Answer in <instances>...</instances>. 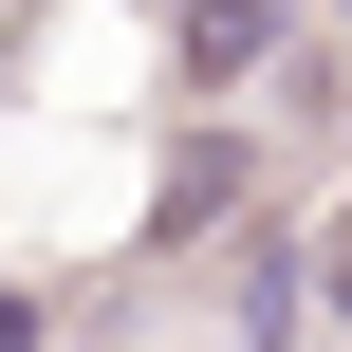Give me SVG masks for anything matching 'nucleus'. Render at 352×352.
Here are the masks:
<instances>
[{"instance_id": "1", "label": "nucleus", "mask_w": 352, "mask_h": 352, "mask_svg": "<svg viewBox=\"0 0 352 352\" xmlns=\"http://www.w3.org/2000/svg\"><path fill=\"white\" fill-rule=\"evenodd\" d=\"M241 186H260V148H241V130H186V148H167V186H148V241H223V223H241Z\"/></svg>"}, {"instance_id": "2", "label": "nucleus", "mask_w": 352, "mask_h": 352, "mask_svg": "<svg viewBox=\"0 0 352 352\" xmlns=\"http://www.w3.org/2000/svg\"><path fill=\"white\" fill-rule=\"evenodd\" d=\"M167 56H186V93H241L278 56V0H167Z\"/></svg>"}, {"instance_id": "3", "label": "nucleus", "mask_w": 352, "mask_h": 352, "mask_svg": "<svg viewBox=\"0 0 352 352\" xmlns=\"http://www.w3.org/2000/svg\"><path fill=\"white\" fill-rule=\"evenodd\" d=\"M0 352H56V297H19V278H0Z\"/></svg>"}, {"instance_id": "4", "label": "nucleus", "mask_w": 352, "mask_h": 352, "mask_svg": "<svg viewBox=\"0 0 352 352\" xmlns=\"http://www.w3.org/2000/svg\"><path fill=\"white\" fill-rule=\"evenodd\" d=\"M316 297H334V316H352V204H334V223H316Z\"/></svg>"}]
</instances>
